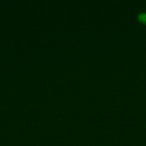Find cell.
I'll list each match as a JSON object with an SVG mask.
<instances>
[{
  "mask_svg": "<svg viewBox=\"0 0 146 146\" xmlns=\"http://www.w3.org/2000/svg\"><path fill=\"white\" fill-rule=\"evenodd\" d=\"M139 19L143 21V22H145L146 23V13L145 12H142V13H139V15H138Z\"/></svg>",
  "mask_w": 146,
  "mask_h": 146,
  "instance_id": "cell-1",
  "label": "cell"
}]
</instances>
